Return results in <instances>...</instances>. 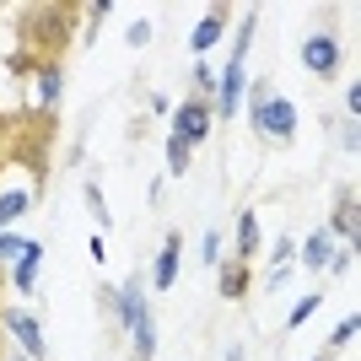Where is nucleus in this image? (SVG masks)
Returning <instances> with one entry per match:
<instances>
[{
	"label": "nucleus",
	"instance_id": "f257e3e1",
	"mask_svg": "<svg viewBox=\"0 0 361 361\" xmlns=\"http://www.w3.org/2000/svg\"><path fill=\"white\" fill-rule=\"evenodd\" d=\"M254 22H259V11H248V22L238 27V44H232V60H226V71H221V81H216V119H232L243 108V87H248V44H254Z\"/></svg>",
	"mask_w": 361,
	"mask_h": 361
},
{
	"label": "nucleus",
	"instance_id": "f03ea898",
	"mask_svg": "<svg viewBox=\"0 0 361 361\" xmlns=\"http://www.w3.org/2000/svg\"><path fill=\"white\" fill-rule=\"evenodd\" d=\"M248 114H254V130L275 146L297 140V103L291 97H275L264 81H254V97H248Z\"/></svg>",
	"mask_w": 361,
	"mask_h": 361
},
{
	"label": "nucleus",
	"instance_id": "7ed1b4c3",
	"mask_svg": "<svg viewBox=\"0 0 361 361\" xmlns=\"http://www.w3.org/2000/svg\"><path fill=\"white\" fill-rule=\"evenodd\" d=\"M71 6H32V11L27 16H22V32H27V38H32V44H38V38H44V60L49 65H54V60H60V44H65V38H71Z\"/></svg>",
	"mask_w": 361,
	"mask_h": 361
},
{
	"label": "nucleus",
	"instance_id": "20e7f679",
	"mask_svg": "<svg viewBox=\"0 0 361 361\" xmlns=\"http://www.w3.org/2000/svg\"><path fill=\"white\" fill-rule=\"evenodd\" d=\"M211 103L205 97H183L178 108H173V135L183 140V146H200V140H211Z\"/></svg>",
	"mask_w": 361,
	"mask_h": 361
},
{
	"label": "nucleus",
	"instance_id": "39448f33",
	"mask_svg": "<svg viewBox=\"0 0 361 361\" xmlns=\"http://www.w3.org/2000/svg\"><path fill=\"white\" fill-rule=\"evenodd\" d=\"M302 65H307L318 81H334V75H340V38H334V32H313V38L302 44Z\"/></svg>",
	"mask_w": 361,
	"mask_h": 361
},
{
	"label": "nucleus",
	"instance_id": "423d86ee",
	"mask_svg": "<svg viewBox=\"0 0 361 361\" xmlns=\"http://www.w3.org/2000/svg\"><path fill=\"white\" fill-rule=\"evenodd\" d=\"M329 232H334V243H356V238H361V205H356V183H345V189L334 195Z\"/></svg>",
	"mask_w": 361,
	"mask_h": 361
},
{
	"label": "nucleus",
	"instance_id": "0eeeda50",
	"mask_svg": "<svg viewBox=\"0 0 361 361\" xmlns=\"http://www.w3.org/2000/svg\"><path fill=\"white\" fill-rule=\"evenodd\" d=\"M0 324H6V329H11L16 340H22V350H27V361H44V356H49V345H44V329H38V318H32V313H22V307H11V313L0 318Z\"/></svg>",
	"mask_w": 361,
	"mask_h": 361
},
{
	"label": "nucleus",
	"instance_id": "6e6552de",
	"mask_svg": "<svg viewBox=\"0 0 361 361\" xmlns=\"http://www.w3.org/2000/svg\"><path fill=\"white\" fill-rule=\"evenodd\" d=\"M114 313H119V324H124L130 334H135L140 324L151 318V313H146V297H140V281H135V275H130V281L119 286V297H114Z\"/></svg>",
	"mask_w": 361,
	"mask_h": 361
},
{
	"label": "nucleus",
	"instance_id": "1a4fd4ad",
	"mask_svg": "<svg viewBox=\"0 0 361 361\" xmlns=\"http://www.w3.org/2000/svg\"><path fill=\"white\" fill-rule=\"evenodd\" d=\"M60 92H65V65H38V81H32L38 114H54V108H60Z\"/></svg>",
	"mask_w": 361,
	"mask_h": 361
},
{
	"label": "nucleus",
	"instance_id": "9d476101",
	"mask_svg": "<svg viewBox=\"0 0 361 361\" xmlns=\"http://www.w3.org/2000/svg\"><path fill=\"white\" fill-rule=\"evenodd\" d=\"M178 254H183V238H178V232H167L162 254H157V264H151V286H157V291H167L173 281H178Z\"/></svg>",
	"mask_w": 361,
	"mask_h": 361
},
{
	"label": "nucleus",
	"instance_id": "9b49d317",
	"mask_svg": "<svg viewBox=\"0 0 361 361\" xmlns=\"http://www.w3.org/2000/svg\"><path fill=\"white\" fill-rule=\"evenodd\" d=\"M38 264H44V243H38V238H27V248L16 254L11 286H16V291H32V286H38Z\"/></svg>",
	"mask_w": 361,
	"mask_h": 361
},
{
	"label": "nucleus",
	"instance_id": "f8f14e48",
	"mask_svg": "<svg viewBox=\"0 0 361 361\" xmlns=\"http://www.w3.org/2000/svg\"><path fill=\"white\" fill-rule=\"evenodd\" d=\"M221 32H226V6H211V11L200 16V27L189 32V49H195V54H205L211 44H221Z\"/></svg>",
	"mask_w": 361,
	"mask_h": 361
},
{
	"label": "nucleus",
	"instance_id": "ddd939ff",
	"mask_svg": "<svg viewBox=\"0 0 361 361\" xmlns=\"http://www.w3.org/2000/svg\"><path fill=\"white\" fill-rule=\"evenodd\" d=\"M216 286H221V297H226V302H243V297H248V259H226V264H221V281H216Z\"/></svg>",
	"mask_w": 361,
	"mask_h": 361
},
{
	"label": "nucleus",
	"instance_id": "4468645a",
	"mask_svg": "<svg viewBox=\"0 0 361 361\" xmlns=\"http://www.w3.org/2000/svg\"><path fill=\"white\" fill-rule=\"evenodd\" d=\"M329 254H334V232H329V226H318L313 238L302 243V264H307V270H324Z\"/></svg>",
	"mask_w": 361,
	"mask_h": 361
},
{
	"label": "nucleus",
	"instance_id": "2eb2a0df",
	"mask_svg": "<svg viewBox=\"0 0 361 361\" xmlns=\"http://www.w3.org/2000/svg\"><path fill=\"white\" fill-rule=\"evenodd\" d=\"M27 211H32V189L27 183H22V189H6V195H0V232H6L11 221H22Z\"/></svg>",
	"mask_w": 361,
	"mask_h": 361
},
{
	"label": "nucleus",
	"instance_id": "dca6fc26",
	"mask_svg": "<svg viewBox=\"0 0 361 361\" xmlns=\"http://www.w3.org/2000/svg\"><path fill=\"white\" fill-rule=\"evenodd\" d=\"M259 254V216L243 211L238 216V259H254Z\"/></svg>",
	"mask_w": 361,
	"mask_h": 361
},
{
	"label": "nucleus",
	"instance_id": "f3484780",
	"mask_svg": "<svg viewBox=\"0 0 361 361\" xmlns=\"http://www.w3.org/2000/svg\"><path fill=\"white\" fill-rule=\"evenodd\" d=\"M350 264H356V243H334V254H329V264H324V270H329L334 281H345Z\"/></svg>",
	"mask_w": 361,
	"mask_h": 361
},
{
	"label": "nucleus",
	"instance_id": "a211bd4d",
	"mask_svg": "<svg viewBox=\"0 0 361 361\" xmlns=\"http://www.w3.org/2000/svg\"><path fill=\"white\" fill-rule=\"evenodd\" d=\"M130 340H135V361H151V356H157V318H146Z\"/></svg>",
	"mask_w": 361,
	"mask_h": 361
},
{
	"label": "nucleus",
	"instance_id": "6ab92c4d",
	"mask_svg": "<svg viewBox=\"0 0 361 361\" xmlns=\"http://www.w3.org/2000/svg\"><path fill=\"white\" fill-rule=\"evenodd\" d=\"M189 151H195V146H183L178 135H167V173H173V178L189 173Z\"/></svg>",
	"mask_w": 361,
	"mask_h": 361
},
{
	"label": "nucleus",
	"instance_id": "aec40b11",
	"mask_svg": "<svg viewBox=\"0 0 361 361\" xmlns=\"http://www.w3.org/2000/svg\"><path fill=\"white\" fill-rule=\"evenodd\" d=\"M356 329H361V318H356V313H350V318H340V324H334V329H329V350L350 345V340H356Z\"/></svg>",
	"mask_w": 361,
	"mask_h": 361
},
{
	"label": "nucleus",
	"instance_id": "412c9836",
	"mask_svg": "<svg viewBox=\"0 0 361 361\" xmlns=\"http://www.w3.org/2000/svg\"><path fill=\"white\" fill-rule=\"evenodd\" d=\"M81 195H87V211L97 216V226H108V221H114V216H108V200H103V189H97V183H87Z\"/></svg>",
	"mask_w": 361,
	"mask_h": 361
},
{
	"label": "nucleus",
	"instance_id": "4be33fe9",
	"mask_svg": "<svg viewBox=\"0 0 361 361\" xmlns=\"http://www.w3.org/2000/svg\"><path fill=\"white\" fill-rule=\"evenodd\" d=\"M318 302H324V297H302L297 307H291V318H286V324H291V329H302V324H307V318L318 313Z\"/></svg>",
	"mask_w": 361,
	"mask_h": 361
},
{
	"label": "nucleus",
	"instance_id": "5701e85b",
	"mask_svg": "<svg viewBox=\"0 0 361 361\" xmlns=\"http://www.w3.org/2000/svg\"><path fill=\"white\" fill-rule=\"evenodd\" d=\"M27 248V238H16V232H0V259H16Z\"/></svg>",
	"mask_w": 361,
	"mask_h": 361
},
{
	"label": "nucleus",
	"instance_id": "b1692460",
	"mask_svg": "<svg viewBox=\"0 0 361 361\" xmlns=\"http://www.w3.org/2000/svg\"><path fill=\"white\" fill-rule=\"evenodd\" d=\"M205 264H221V232L216 226L205 232Z\"/></svg>",
	"mask_w": 361,
	"mask_h": 361
},
{
	"label": "nucleus",
	"instance_id": "393cba45",
	"mask_svg": "<svg viewBox=\"0 0 361 361\" xmlns=\"http://www.w3.org/2000/svg\"><path fill=\"white\" fill-rule=\"evenodd\" d=\"M151 44V22H130V49H146Z\"/></svg>",
	"mask_w": 361,
	"mask_h": 361
},
{
	"label": "nucleus",
	"instance_id": "a878e982",
	"mask_svg": "<svg viewBox=\"0 0 361 361\" xmlns=\"http://www.w3.org/2000/svg\"><path fill=\"white\" fill-rule=\"evenodd\" d=\"M286 281H291V270H286V264H275V270H270V281H264V291H281Z\"/></svg>",
	"mask_w": 361,
	"mask_h": 361
},
{
	"label": "nucleus",
	"instance_id": "bb28decb",
	"mask_svg": "<svg viewBox=\"0 0 361 361\" xmlns=\"http://www.w3.org/2000/svg\"><path fill=\"white\" fill-rule=\"evenodd\" d=\"M345 114H350V119H356V114H361V87H356V81H350V87H345Z\"/></svg>",
	"mask_w": 361,
	"mask_h": 361
},
{
	"label": "nucleus",
	"instance_id": "cd10ccee",
	"mask_svg": "<svg viewBox=\"0 0 361 361\" xmlns=\"http://www.w3.org/2000/svg\"><path fill=\"white\" fill-rule=\"evenodd\" d=\"M151 114H157V119H167V114H173V103H167L162 92H151Z\"/></svg>",
	"mask_w": 361,
	"mask_h": 361
},
{
	"label": "nucleus",
	"instance_id": "c85d7f7f",
	"mask_svg": "<svg viewBox=\"0 0 361 361\" xmlns=\"http://www.w3.org/2000/svg\"><path fill=\"white\" fill-rule=\"evenodd\" d=\"M221 361H243V345H232V350H226V356Z\"/></svg>",
	"mask_w": 361,
	"mask_h": 361
},
{
	"label": "nucleus",
	"instance_id": "c756f323",
	"mask_svg": "<svg viewBox=\"0 0 361 361\" xmlns=\"http://www.w3.org/2000/svg\"><path fill=\"white\" fill-rule=\"evenodd\" d=\"M313 361H329V350H324V356H313Z\"/></svg>",
	"mask_w": 361,
	"mask_h": 361
},
{
	"label": "nucleus",
	"instance_id": "7c9ffc66",
	"mask_svg": "<svg viewBox=\"0 0 361 361\" xmlns=\"http://www.w3.org/2000/svg\"><path fill=\"white\" fill-rule=\"evenodd\" d=\"M16 361H27V356H16Z\"/></svg>",
	"mask_w": 361,
	"mask_h": 361
},
{
	"label": "nucleus",
	"instance_id": "2f4dec72",
	"mask_svg": "<svg viewBox=\"0 0 361 361\" xmlns=\"http://www.w3.org/2000/svg\"><path fill=\"white\" fill-rule=\"evenodd\" d=\"M0 162H6V157H0Z\"/></svg>",
	"mask_w": 361,
	"mask_h": 361
}]
</instances>
